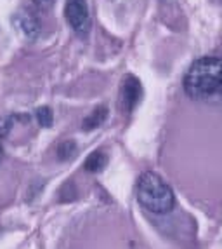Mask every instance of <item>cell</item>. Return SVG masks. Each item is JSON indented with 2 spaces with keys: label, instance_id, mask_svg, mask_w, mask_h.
I'll return each mask as SVG.
<instances>
[{
  "label": "cell",
  "instance_id": "12",
  "mask_svg": "<svg viewBox=\"0 0 222 249\" xmlns=\"http://www.w3.org/2000/svg\"><path fill=\"white\" fill-rule=\"evenodd\" d=\"M2 157H4V148H2V145H0V162H2Z\"/></svg>",
  "mask_w": 222,
  "mask_h": 249
},
{
  "label": "cell",
  "instance_id": "7",
  "mask_svg": "<svg viewBox=\"0 0 222 249\" xmlns=\"http://www.w3.org/2000/svg\"><path fill=\"white\" fill-rule=\"evenodd\" d=\"M106 166H108V155L104 154L103 150L92 152V154L85 159V164H83L85 171H89V173H101Z\"/></svg>",
  "mask_w": 222,
  "mask_h": 249
},
{
  "label": "cell",
  "instance_id": "9",
  "mask_svg": "<svg viewBox=\"0 0 222 249\" xmlns=\"http://www.w3.org/2000/svg\"><path fill=\"white\" fill-rule=\"evenodd\" d=\"M35 117H37L38 124H40L42 127H50V125H52V122H54V113H52V110H50L49 107L37 108Z\"/></svg>",
  "mask_w": 222,
  "mask_h": 249
},
{
  "label": "cell",
  "instance_id": "1",
  "mask_svg": "<svg viewBox=\"0 0 222 249\" xmlns=\"http://www.w3.org/2000/svg\"><path fill=\"white\" fill-rule=\"evenodd\" d=\"M184 91L191 100L212 101L222 98V58H200L184 77Z\"/></svg>",
  "mask_w": 222,
  "mask_h": 249
},
{
  "label": "cell",
  "instance_id": "10",
  "mask_svg": "<svg viewBox=\"0 0 222 249\" xmlns=\"http://www.w3.org/2000/svg\"><path fill=\"white\" fill-rule=\"evenodd\" d=\"M11 127H13V117H2L0 119V138L7 136Z\"/></svg>",
  "mask_w": 222,
  "mask_h": 249
},
{
  "label": "cell",
  "instance_id": "8",
  "mask_svg": "<svg viewBox=\"0 0 222 249\" xmlns=\"http://www.w3.org/2000/svg\"><path fill=\"white\" fill-rule=\"evenodd\" d=\"M56 154H58L59 160H70V159L75 157V154H77V145H75V142H71V140H66V142H63L61 145L58 146Z\"/></svg>",
  "mask_w": 222,
  "mask_h": 249
},
{
  "label": "cell",
  "instance_id": "5",
  "mask_svg": "<svg viewBox=\"0 0 222 249\" xmlns=\"http://www.w3.org/2000/svg\"><path fill=\"white\" fill-rule=\"evenodd\" d=\"M17 25H19V28L23 30V34L28 38H37L38 34H40L38 19L30 11H21L17 14Z\"/></svg>",
  "mask_w": 222,
  "mask_h": 249
},
{
  "label": "cell",
  "instance_id": "4",
  "mask_svg": "<svg viewBox=\"0 0 222 249\" xmlns=\"http://www.w3.org/2000/svg\"><path fill=\"white\" fill-rule=\"evenodd\" d=\"M143 98V88H141L139 79L134 75H127L122 80V88H120V107L124 113H132L139 105Z\"/></svg>",
  "mask_w": 222,
  "mask_h": 249
},
{
  "label": "cell",
  "instance_id": "3",
  "mask_svg": "<svg viewBox=\"0 0 222 249\" xmlns=\"http://www.w3.org/2000/svg\"><path fill=\"white\" fill-rule=\"evenodd\" d=\"M64 18L71 30L80 37L91 32V13L87 0H66Z\"/></svg>",
  "mask_w": 222,
  "mask_h": 249
},
{
  "label": "cell",
  "instance_id": "6",
  "mask_svg": "<svg viewBox=\"0 0 222 249\" xmlns=\"http://www.w3.org/2000/svg\"><path fill=\"white\" fill-rule=\"evenodd\" d=\"M106 119H108V107H97L83 119L82 129L83 131H92V129L103 125Z\"/></svg>",
  "mask_w": 222,
  "mask_h": 249
},
{
  "label": "cell",
  "instance_id": "2",
  "mask_svg": "<svg viewBox=\"0 0 222 249\" xmlns=\"http://www.w3.org/2000/svg\"><path fill=\"white\" fill-rule=\"evenodd\" d=\"M137 200L143 208L155 214H165L172 211L175 197L172 188L165 183V179L157 173H144L137 183Z\"/></svg>",
  "mask_w": 222,
  "mask_h": 249
},
{
  "label": "cell",
  "instance_id": "11",
  "mask_svg": "<svg viewBox=\"0 0 222 249\" xmlns=\"http://www.w3.org/2000/svg\"><path fill=\"white\" fill-rule=\"evenodd\" d=\"M35 2H37L38 5H49L52 0H35Z\"/></svg>",
  "mask_w": 222,
  "mask_h": 249
}]
</instances>
